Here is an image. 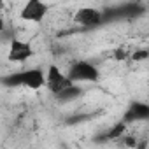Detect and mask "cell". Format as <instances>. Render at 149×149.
I'll use <instances>...</instances> for the list:
<instances>
[{
  "instance_id": "obj_7",
  "label": "cell",
  "mask_w": 149,
  "mask_h": 149,
  "mask_svg": "<svg viewBox=\"0 0 149 149\" xmlns=\"http://www.w3.org/2000/svg\"><path fill=\"white\" fill-rule=\"evenodd\" d=\"M32 56H33V47L30 46V42H23L18 39L11 40V47H9V60L11 61L23 63Z\"/></svg>"
},
{
  "instance_id": "obj_9",
  "label": "cell",
  "mask_w": 149,
  "mask_h": 149,
  "mask_svg": "<svg viewBox=\"0 0 149 149\" xmlns=\"http://www.w3.org/2000/svg\"><path fill=\"white\" fill-rule=\"evenodd\" d=\"M81 95H83V88L77 86V84H72L68 90H65L61 95H58V98H60V102H72Z\"/></svg>"
},
{
  "instance_id": "obj_4",
  "label": "cell",
  "mask_w": 149,
  "mask_h": 149,
  "mask_svg": "<svg viewBox=\"0 0 149 149\" xmlns=\"http://www.w3.org/2000/svg\"><path fill=\"white\" fill-rule=\"evenodd\" d=\"M47 4L40 2V0H30L26 2L19 13V18L23 21H28V23H40L46 14H47Z\"/></svg>"
},
{
  "instance_id": "obj_2",
  "label": "cell",
  "mask_w": 149,
  "mask_h": 149,
  "mask_svg": "<svg viewBox=\"0 0 149 149\" xmlns=\"http://www.w3.org/2000/svg\"><path fill=\"white\" fill-rule=\"evenodd\" d=\"M67 76L74 84H77V83H97L100 79V70L91 61L77 60V61L70 63V67L67 70Z\"/></svg>"
},
{
  "instance_id": "obj_11",
  "label": "cell",
  "mask_w": 149,
  "mask_h": 149,
  "mask_svg": "<svg viewBox=\"0 0 149 149\" xmlns=\"http://www.w3.org/2000/svg\"><path fill=\"white\" fill-rule=\"evenodd\" d=\"M147 58H149V49H139L132 54V60H135V61H142Z\"/></svg>"
},
{
  "instance_id": "obj_6",
  "label": "cell",
  "mask_w": 149,
  "mask_h": 149,
  "mask_svg": "<svg viewBox=\"0 0 149 149\" xmlns=\"http://www.w3.org/2000/svg\"><path fill=\"white\" fill-rule=\"evenodd\" d=\"M74 19H76L77 25L81 26H86V28H93V26H98L104 23L105 19V14L95 7H83L76 13V16H74Z\"/></svg>"
},
{
  "instance_id": "obj_5",
  "label": "cell",
  "mask_w": 149,
  "mask_h": 149,
  "mask_svg": "<svg viewBox=\"0 0 149 149\" xmlns=\"http://www.w3.org/2000/svg\"><path fill=\"white\" fill-rule=\"evenodd\" d=\"M123 121L126 125L130 123H139V121H149V104L142 100H133L128 104L123 114Z\"/></svg>"
},
{
  "instance_id": "obj_10",
  "label": "cell",
  "mask_w": 149,
  "mask_h": 149,
  "mask_svg": "<svg viewBox=\"0 0 149 149\" xmlns=\"http://www.w3.org/2000/svg\"><path fill=\"white\" fill-rule=\"evenodd\" d=\"M118 142H121L125 147H137V146H139V140H137L133 135H123Z\"/></svg>"
},
{
  "instance_id": "obj_1",
  "label": "cell",
  "mask_w": 149,
  "mask_h": 149,
  "mask_svg": "<svg viewBox=\"0 0 149 149\" xmlns=\"http://www.w3.org/2000/svg\"><path fill=\"white\" fill-rule=\"evenodd\" d=\"M2 83L11 88H28L40 90L46 86V72L42 68H23L2 77Z\"/></svg>"
},
{
  "instance_id": "obj_3",
  "label": "cell",
  "mask_w": 149,
  "mask_h": 149,
  "mask_svg": "<svg viewBox=\"0 0 149 149\" xmlns=\"http://www.w3.org/2000/svg\"><path fill=\"white\" fill-rule=\"evenodd\" d=\"M74 83L68 79L67 72H61L56 65H49V68L46 70V88L53 93V95H61L65 90H68Z\"/></svg>"
},
{
  "instance_id": "obj_8",
  "label": "cell",
  "mask_w": 149,
  "mask_h": 149,
  "mask_svg": "<svg viewBox=\"0 0 149 149\" xmlns=\"http://www.w3.org/2000/svg\"><path fill=\"white\" fill-rule=\"evenodd\" d=\"M123 135H126V123L121 119L104 135V139H107V140H119Z\"/></svg>"
},
{
  "instance_id": "obj_12",
  "label": "cell",
  "mask_w": 149,
  "mask_h": 149,
  "mask_svg": "<svg viewBox=\"0 0 149 149\" xmlns=\"http://www.w3.org/2000/svg\"><path fill=\"white\" fill-rule=\"evenodd\" d=\"M147 125H149V121H147Z\"/></svg>"
}]
</instances>
